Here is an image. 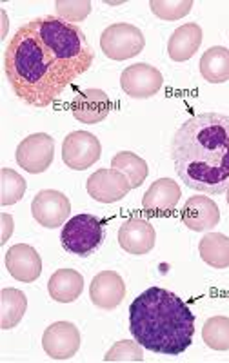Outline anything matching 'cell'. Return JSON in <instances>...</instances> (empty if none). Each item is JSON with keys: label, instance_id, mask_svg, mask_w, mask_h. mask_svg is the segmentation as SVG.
<instances>
[{"label": "cell", "instance_id": "6da1fadb", "mask_svg": "<svg viewBox=\"0 0 229 363\" xmlns=\"http://www.w3.org/2000/svg\"><path fill=\"white\" fill-rule=\"evenodd\" d=\"M95 51L77 24L53 15L26 22L9 38L4 71L13 93L31 108H48L93 66Z\"/></svg>", "mask_w": 229, "mask_h": 363}, {"label": "cell", "instance_id": "7a4b0ae2", "mask_svg": "<svg viewBox=\"0 0 229 363\" xmlns=\"http://www.w3.org/2000/svg\"><path fill=\"white\" fill-rule=\"evenodd\" d=\"M171 160L180 180L193 191L222 194L229 189V116L200 113L177 129Z\"/></svg>", "mask_w": 229, "mask_h": 363}, {"label": "cell", "instance_id": "3957f363", "mask_svg": "<svg viewBox=\"0 0 229 363\" xmlns=\"http://www.w3.org/2000/svg\"><path fill=\"white\" fill-rule=\"evenodd\" d=\"M130 330L147 351L179 356L193 343L195 314L175 293L150 287L130 306Z\"/></svg>", "mask_w": 229, "mask_h": 363}, {"label": "cell", "instance_id": "277c9868", "mask_svg": "<svg viewBox=\"0 0 229 363\" xmlns=\"http://www.w3.org/2000/svg\"><path fill=\"white\" fill-rule=\"evenodd\" d=\"M60 242L66 251L77 256L93 255L104 242V223L95 215H77L67 220L60 233Z\"/></svg>", "mask_w": 229, "mask_h": 363}, {"label": "cell", "instance_id": "5b68a950", "mask_svg": "<svg viewBox=\"0 0 229 363\" xmlns=\"http://www.w3.org/2000/svg\"><path fill=\"white\" fill-rule=\"evenodd\" d=\"M146 48V37L140 29L128 22L111 24L100 35V50L111 60H128L140 55Z\"/></svg>", "mask_w": 229, "mask_h": 363}, {"label": "cell", "instance_id": "8992f818", "mask_svg": "<svg viewBox=\"0 0 229 363\" xmlns=\"http://www.w3.org/2000/svg\"><path fill=\"white\" fill-rule=\"evenodd\" d=\"M18 167L31 174H40L50 169L55 158V140L48 133H33L26 136L24 140L17 145Z\"/></svg>", "mask_w": 229, "mask_h": 363}, {"label": "cell", "instance_id": "52a82bcc", "mask_svg": "<svg viewBox=\"0 0 229 363\" xmlns=\"http://www.w3.org/2000/svg\"><path fill=\"white\" fill-rule=\"evenodd\" d=\"M102 155L100 140L89 131H73L62 142V160L73 171H86Z\"/></svg>", "mask_w": 229, "mask_h": 363}, {"label": "cell", "instance_id": "ba28073f", "mask_svg": "<svg viewBox=\"0 0 229 363\" xmlns=\"http://www.w3.org/2000/svg\"><path fill=\"white\" fill-rule=\"evenodd\" d=\"M164 77L159 69L151 64L138 62L128 66L121 74V87L131 99L144 100L151 99L162 89Z\"/></svg>", "mask_w": 229, "mask_h": 363}, {"label": "cell", "instance_id": "9c48e42d", "mask_svg": "<svg viewBox=\"0 0 229 363\" xmlns=\"http://www.w3.org/2000/svg\"><path fill=\"white\" fill-rule=\"evenodd\" d=\"M80 330L71 322H55L42 335V349L51 359L64 362L79 352Z\"/></svg>", "mask_w": 229, "mask_h": 363}, {"label": "cell", "instance_id": "30bf717a", "mask_svg": "<svg viewBox=\"0 0 229 363\" xmlns=\"http://www.w3.org/2000/svg\"><path fill=\"white\" fill-rule=\"evenodd\" d=\"M31 215L46 229L64 225L71 215V202L66 194L55 189L38 191L31 202Z\"/></svg>", "mask_w": 229, "mask_h": 363}, {"label": "cell", "instance_id": "8fae6325", "mask_svg": "<svg viewBox=\"0 0 229 363\" xmlns=\"http://www.w3.org/2000/svg\"><path fill=\"white\" fill-rule=\"evenodd\" d=\"M86 189L93 200L100 203H115L128 196L133 187L125 174L117 169H99L88 178Z\"/></svg>", "mask_w": 229, "mask_h": 363}, {"label": "cell", "instance_id": "7c38bea8", "mask_svg": "<svg viewBox=\"0 0 229 363\" xmlns=\"http://www.w3.org/2000/svg\"><path fill=\"white\" fill-rule=\"evenodd\" d=\"M155 242H157L155 227L140 216H131L118 229V244L130 255H147L153 251Z\"/></svg>", "mask_w": 229, "mask_h": 363}, {"label": "cell", "instance_id": "4fadbf2b", "mask_svg": "<svg viewBox=\"0 0 229 363\" xmlns=\"http://www.w3.org/2000/svg\"><path fill=\"white\" fill-rule=\"evenodd\" d=\"M89 298L93 306L102 311H113L121 306L125 298V284L115 271H102L91 280Z\"/></svg>", "mask_w": 229, "mask_h": 363}, {"label": "cell", "instance_id": "5bb4252c", "mask_svg": "<svg viewBox=\"0 0 229 363\" xmlns=\"http://www.w3.org/2000/svg\"><path fill=\"white\" fill-rule=\"evenodd\" d=\"M6 269L17 281L31 284L42 274V258L31 245L17 244L6 252Z\"/></svg>", "mask_w": 229, "mask_h": 363}, {"label": "cell", "instance_id": "9a60e30c", "mask_svg": "<svg viewBox=\"0 0 229 363\" xmlns=\"http://www.w3.org/2000/svg\"><path fill=\"white\" fill-rule=\"evenodd\" d=\"M111 111V100L102 89H84L71 102V113L80 124L95 125Z\"/></svg>", "mask_w": 229, "mask_h": 363}, {"label": "cell", "instance_id": "2e32d148", "mask_svg": "<svg viewBox=\"0 0 229 363\" xmlns=\"http://www.w3.org/2000/svg\"><path fill=\"white\" fill-rule=\"evenodd\" d=\"M182 222L191 231H211L220 222V209L209 196H191L182 207Z\"/></svg>", "mask_w": 229, "mask_h": 363}, {"label": "cell", "instance_id": "e0dca14e", "mask_svg": "<svg viewBox=\"0 0 229 363\" xmlns=\"http://www.w3.org/2000/svg\"><path fill=\"white\" fill-rule=\"evenodd\" d=\"M182 191L175 180L171 178H159L150 186L142 199V207L153 215H166L175 209L180 202Z\"/></svg>", "mask_w": 229, "mask_h": 363}, {"label": "cell", "instance_id": "ac0fdd59", "mask_svg": "<svg viewBox=\"0 0 229 363\" xmlns=\"http://www.w3.org/2000/svg\"><path fill=\"white\" fill-rule=\"evenodd\" d=\"M200 44H202V28L195 22H189L173 31L167 40V55L173 62H186L195 57Z\"/></svg>", "mask_w": 229, "mask_h": 363}, {"label": "cell", "instance_id": "d6986e66", "mask_svg": "<svg viewBox=\"0 0 229 363\" xmlns=\"http://www.w3.org/2000/svg\"><path fill=\"white\" fill-rule=\"evenodd\" d=\"M84 291V277L75 269H59L48 281V293L59 303H73Z\"/></svg>", "mask_w": 229, "mask_h": 363}, {"label": "cell", "instance_id": "ffe728a7", "mask_svg": "<svg viewBox=\"0 0 229 363\" xmlns=\"http://www.w3.org/2000/svg\"><path fill=\"white\" fill-rule=\"evenodd\" d=\"M200 74L209 84H224L229 80V50L213 45L200 58Z\"/></svg>", "mask_w": 229, "mask_h": 363}, {"label": "cell", "instance_id": "44dd1931", "mask_svg": "<svg viewBox=\"0 0 229 363\" xmlns=\"http://www.w3.org/2000/svg\"><path fill=\"white\" fill-rule=\"evenodd\" d=\"M28 311V298L21 289L6 287L0 291V329H15Z\"/></svg>", "mask_w": 229, "mask_h": 363}, {"label": "cell", "instance_id": "7402d4cb", "mask_svg": "<svg viewBox=\"0 0 229 363\" xmlns=\"http://www.w3.org/2000/svg\"><path fill=\"white\" fill-rule=\"evenodd\" d=\"M200 258L213 269L229 267V236L222 233H208L199 242Z\"/></svg>", "mask_w": 229, "mask_h": 363}, {"label": "cell", "instance_id": "603a6c76", "mask_svg": "<svg viewBox=\"0 0 229 363\" xmlns=\"http://www.w3.org/2000/svg\"><path fill=\"white\" fill-rule=\"evenodd\" d=\"M111 167L125 174L133 189L140 187L146 182L147 174H150V167H147L146 160L138 157V155L131 153V151H121V153L115 155L111 158Z\"/></svg>", "mask_w": 229, "mask_h": 363}, {"label": "cell", "instance_id": "cb8c5ba5", "mask_svg": "<svg viewBox=\"0 0 229 363\" xmlns=\"http://www.w3.org/2000/svg\"><path fill=\"white\" fill-rule=\"evenodd\" d=\"M28 184L17 171L4 167L0 169V206H13L24 199Z\"/></svg>", "mask_w": 229, "mask_h": 363}, {"label": "cell", "instance_id": "d4e9b609", "mask_svg": "<svg viewBox=\"0 0 229 363\" xmlns=\"http://www.w3.org/2000/svg\"><path fill=\"white\" fill-rule=\"evenodd\" d=\"M202 340L213 351H229V318L213 316L206 320Z\"/></svg>", "mask_w": 229, "mask_h": 363}, {"label": "cell", "instance_id": "484cf974", "mask_svg": "<svg viewBox=\"0 0 229 363\" xmlns=\"http://www.w3.org/2000/svg\"><path fill=\"white\" fill-rule=\"evenodd\" d=\"M195 6L193 0H151L150 8L160 21H180L189 15Z\"/></svg>", "mask_w": 229, "mask_h": 363}, {"label": "cell", "instance_id": "4316f807", "mask_svg": "<svg viewBox=\"0 0 229 363\" xmlns=\"http://www.w3.org/2000/svg\"><path fill=\"white\" fill-rule=\"evenodd\" d=\"M106 363H140L144 362V351L142 345L135 340H121L106 352Z\"/></svg>", "mask_w": 229, "mask_h": 363}, {"label": "cell", "instance_id": "83f0119b", "mask_svg": "<svg viewBox=\"0 0 229 363\" xmlns=\"http://www.w3.org/2000/svg\"><path fill=\"white\" fill-rule=\"evenodd\" d=\"M91 2L89 0H57L55 2V9H57V17L62 21L75 24V22H82L84 18H88L91 13Z\"/></svg>", "mask_w": 229, "mask_h": 363}, {"label": "cell", "instance_id": "f1b7e54d", "mask_svg": "<svg viewBox=\"0 0 229 363\" xmlns=\"http://www.w3.org/2000/svg\"><path fill=\"white\" fill-rule=\"evenodd\" d=\"M0 220H2V240H0V245H6L8 244L9 236L13 235V229H15V220H13L11 215H8V213H2L0 215Z\"/></svg>", "mask_w": 229, "mask_h": 363}, {"label": "cell", "instance_id": "f546056e", "mask_svg": "<svg viewBox=\"0 0 229 363\" xmlns=\"http://www.w3.org/2000/svg\"><path fill=\"white\" fill-rule=\"evenodd\" d=\"M225 200H228V206H229V189L225 191Z\"/></svg>", "mask_w": 229, "mask_h": 363}]
</instances>
